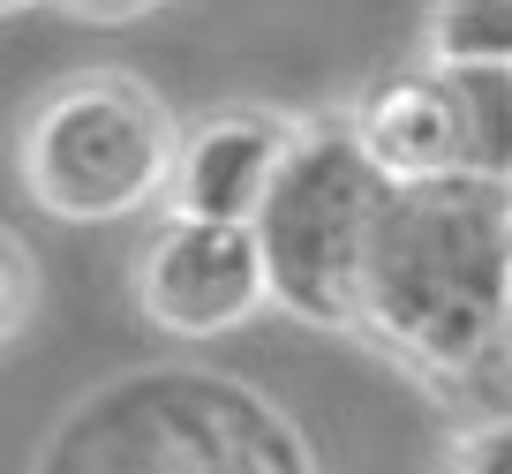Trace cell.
Returning <instances> with one entry per match:
<instances>
[{
  "label": "cell",
  "mask_w": 512,
  "mask_h": 474,
  "mask_svg": "<svg viewBox=\"0 0 512 474\" xmlns=\"http://www.w3.org/2000/svg\"><path fill=\"white\" fill-rule=\"evenodd\" d=\"M136 316L166 339H226L241 324L264 316L272 279H264V249L249 226L234 219H181L166 211V226L136 249Z\"/></svg>",
  "instance_id": "obj_5"
},
{
  "label": "cell",
  "mask_w": 512,
  "mask_h": 474,
  "mask_svg": "<svg viewBox=\"0 0 512 474\" xmlns=\"http://www.w3.org/2000/svg\"><path fill=\"white\" fill-rule=\"evenodd\" d=\"M384 189L392 181L369 166L347 113L294 121L287 151H279V174L249 219L256 249H264L272 301L287 316L324 324V332L354 324V271H362V241H369Z\"/></svg>",
  "instance_id": "obj_4"
},
{
  "label": "cell",
  "mask_w": 512,
  "mask_h": 474,
  "mask_svg": "<svg viewBox=\"0 0 512 474\" xmlns=\"http://www.w3.org/2000/svg\"><path fill=\"white\" fill-rule=\"evenodd\" d=\"M505 407H512V332H505Z\"/></svg>",
  "instance_id": "obj_13"
},
{
  "label": "cell",
  "mask_w": 512,
  "mask_h": 474,
  "mask_svg": "<svg viewBox=\"0 0 512 474\" xmlns=\"http://www.w3.org/2000/svg\"><path fill=\"white\" fill-rule=\"evenodd\" d=\"M294 121L264 106H211L174 136V166H166V211L181 219H234L249 226L264 189L279 174Z\"/></svg>",
  "instance_id": "obj_6"
},
{
  "label": "cell",
  "mask_w": 512,
  "mask_h": 474,
  "mask_svg": "<svg viewBox=\"0 0 512 474\" xmlns=\"http://www.w3.org/2000/svg\"><path fill=\"white\" fill-rule=\"evenodd\" d=\"M31 474H317V459L249 377L174 362L83 392Z\"/></svg>",
  "instance_id": "obj_2"
},
{
  "label": "cell",
  "mask_w": 512,
  "mask_h": 474,
  "mask_svg": "<svg viewBox=\"0 0 512 474\" xmlns=\"http://www.w3.org/2000/svg\"><path fill=\"white\" fill-rule=\"evenodd\" d=\"M354 136H362L369 166L384 181H437L460 174V121H452V91L445 68H415V76H392L347 113Z\"/></svg>",
  "instance_id": "obj_7"
},
{
  "label": "cell",
  "mask_w": 512,
  "mask_h": 474,
  "mask_svg": "<svg viewBox=\"0 0 512 474\" xmlns=\"http://www.w3.org/2000/svg\"><path fill=\"white\" fill-rule=\"evenodd\" d=\"M181 121L166 98L128 68H83L53 83L16 136V174L46 219L61 226H121L166 204Z\"/></svg>",
  "instance_id": "obj_3"
},
{
  "label": "cell",
  "mask_w": 512,
  "mask_h": 474,
  "mask_svg": "<svg viewBox=\"0 0 512 474\" xmlns=\"http://www.w3.org/2000/svg\"><path fill=\"white\" fill-rule=\"evenodd\" d=\"M38 316V264L8 226H0V347H16Z\"/></svg>",
  "instance_id": "obj_10"
},
{
  "label": "cell",
  "mask_w": 512,
  "mask_h": 474,
  "mask_svg": "<svg viewBox=\"0 0 512 474\" xmlns=\"http://www.w3.org/2000/svg\"><path fill=\"white\" fill-rule=\"evenodd\" d=\"M53 8H61V16H76V23H144V16H159L166 0H53Z\"/></svg>",
  "instance_id": "obj_12"
},
{
  "label": "cell",
  "mask_w": 512,
  "mask_h": 474,
  "mask_svg": "<svg viewBox=\"0 0 512 474\" xmlns=\"http://www.w3.org/2000/svg\"><path fill=\"white\" fill-rule=\"evenodd\" d=\"M430 61L512 68V0H430Z\"/></svg>",
  "instance_id": "obj_9"
},
{
  "label": "cell",
  "mask_w": 512,
  "mask_h": 474,
  "mask_svg": "<svg viewBox=\"0 0 512 474\" xmlns=\"http://www.w3.org/2000/svg\"><path fill=\"white\" fill-rule=\"evenodd\" d=\"M460 121V174L512 181V68L497 61H437Z\"/></svg>",
  "instance_id": "obj_8"
},
{
  "label": "cell",
  "mask_w": 512,
  "mask_h": 474,
  "mask_svg": "<svg viewBox=\"0 0 512 474\" xmlns=\"http://www.w3.org/2000/svg\"><path fill=\"white\" fill-rule=\"evenodd\" d=\"M23 8H38V0H0V16H23Z\"/></svg>",
  "instance_id": "obj_14"
},
{
  "label": "cell",
  "mask_w": 512,
  "mask_h": 474,
  "mask_svg": "<svg viewBox=\"0 0 512 474\" xmlns=\"http://www.w3.org/2000/svg\"><path fill=\"white\" fill-rule=\"evenodd\" d=\"M369 347L445 392L505 399L512 332V181L437 174L392 181L354 271V324Z\"/></svg>",
  "instance_id": "obj_1"
},
{
  "label": "cell",
  "mask_w": 512,
  "mask_h": 474,
  "mask_svg": "<svg viewBox=\"0 0 512 474\" xmlns=\"http://www.w3.org/2000/svg\"><path fill=\"white\" fill-rule=\"evenodd\" d=\"M445 474H512V407H497L490 422H475L452 444Z\"/></svg>",
  "instance_id": "obj_11"
}]
</instances>
